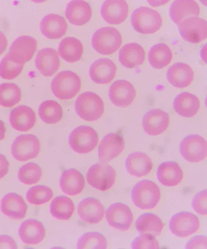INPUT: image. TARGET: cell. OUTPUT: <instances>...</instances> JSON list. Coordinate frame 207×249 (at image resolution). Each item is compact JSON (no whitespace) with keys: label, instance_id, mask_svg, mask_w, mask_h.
I'll return each instance as SVG.
<instances>
[{"label":"cell","instance_id":"f6af8a7d","mask_svg":"<svg viewBox=\"0 0 207 249\" xmlns=\"http://www.w3.org/2000/svg\"><path fill=\"white\" fill-rule=\"evenodd\" d=\"M207 239L205 235H197L187 243L185 249H207Z\"/></svg>","mask_w":207,"mask_h":249},{"label":"cell","instance_id":"bcb514c9","mask_svg":"<svg viewBox=\"0 0 207 249\" xmlns=\"http://www.w3.org/2000/svg\"><path fill=\"white\" fill-rule=\"evenodd\" d=\"M17 245L12 237L8 235H0V249H17Z\"/></svg>","mask_w":207,"mask_h":249},{"label":"cell","instance_id":"ba28073f","mask_svg":"<svg viewBox=\"0 0 207 249\" xmlns=\"http://www.w3.org/2000/svg\"><path fill=\"white\" fill-rule=\"evenodd\" d=\"M40 142L37 137L32 134L21 135L15 139L12 145L11 152L15 160L27 161L38 157Z\"/></svg>","mask_w":207,"mask_h":249},{"label":"cell","instance_id":"c3c4849f","mask_svg":"<svg viewBox=\"0 0 207 249\" xmlns=\"http://www.w3.org/2000/svg\"><path fill=\"white\" fill-rule=\"evenodd\" d=\"M8 46V39L4 33L0 31V55L4 52Z\"/></svg>","mask_w":207,"mask_h":249},{"label":"cell","instance_id":"5b68a950","mask_svg":"<svg viewBox=\"0 0 207 249\" xmlns=\"http://www.w3.org/2000/svg\"><path fill=\"white\" fill-rule=\"evenodd\" d=\"M92 46L100 54L108 55L118 51L122 44V36L118 29L103 27L93 35Z\"/></svg>","mask_w":207,"mask_h":249},{"label":"cell","instance_id":"9c48e42d","mask_svg":"<svg viewBox=\"0 0 207 249\" xmlns=\"http://www.w3.org/2000/svg\"><path fill=\"white\" fill-rule=\"evenodd\" d=\"M179 151L182 158L190 162H200L207 158V144L199 135H189L180 142Z\"/></svg>","mask_w":207,"mask_h":249},{"label":"cell","instance_id":"f546056e","mask_svg":"<svg viewBox=\"0 0 207 249\" xmlns=\"http://www.w3.org/2000/svg\"><path fill=\"white\" fill-rule=\"evenodd\" d=\"M156 178L162 185L167 187H173L178 185L182 181L183 172L176 162L165 161L158 167Z\"/></svg>","mask_w":207,"mask_h":249},{"label":"cell","instance_id":"74e56055","mask_svg":"<svg viewBox=\"0 0 207 249\" xmlns=\"http://www.w3.org/2000/svg\"><path fill=\"white\" fill-rule=\"evenodd\" d=\"M21 89L13 83L0 84V106L3 107H12L21 101Z\"/></svg>","mask_w":207,"mask_h":249},{"label":"cell","instance_id":"5bb4252c","mask_svg":"<svg viewBox=\"0 0 207 249\" xmlns=\"http://www.w3.org/2000/svg\"><path fill=\"white\" fill-rule=\"evenodd\" d=\"M136 97V91L131 82L120 79L113 82L109 89V97L116 107L126 108Z\"/></svg>","mask_w":207,"mask_h":249},{"label":"cell","instance_id":"7bdbcfd3","mask_svg":"<svg viewBox=\"0 0 207 249\" xmlns=\"http://www.w3.org/2000/svg\"><path fill=\"white\" fill-rule=\"evenodd\" d=\"M131 247L133 249H158L159 244L155 237L142 234L132 241Z\"/></svg>","mask_w":207,"mask_h":249},{"label":"cell","instance_id":"ac0fdd59","mask_svg":"<svg viewBox=\"0 0 207 249\" xmlns=\"http://www.w3.org/2000/svg\"><path fill=\"white\" fill-rule=\"evenodd\" d=\"M0 210L6 217L21 220L25 217L28 207L21 195L16 193L6 194L0 202Z\"/></svg>","mask_w":207,"mask_h":249},{"label":"cell","instance_id":"f35d334b","mask_svg":"<svg viewBox=\"0 0 207 249\" xmlns=\"http://www.w3.org/2000/svg\"><path fill=\"white\" fill-rule=\"evenodd\" d=\"M42 175V169L35 162H28L20 168L18 172V180L22 184L32 185L37 184Z\"/></svg>","mask_w":207,"mask_h":249},{"label":"cell","instance_id":"1f68e13d","mask_svg":"<svg viewBox=\"0 0 207 249\" xmlns=\"http://www.w3.org/2000/svg\"><path fill=\"white\" fill-rule=\"evenodd\" d=\"M119 59L121 64L126 68L138 67L145 61V50L138 43H129L120 50Z\"/></svg>","mask_w":207,"mask_h":249},{"label":"cell","instance_id":"6da1fadb","mask_svg":"<svg viewBox=\"0 0 207 249\" xmlns=\"http://www.w3.org/2000/svg\"><path fill=\"white\" fill-rule=\"evenodd\" d=\"M131 198L136 207L142 210L155 208L161 198V191L158 185L149 180L138 182L133 188Z\"/></svg>","mask_w":207,"mask_h":249},{"label":"cell","instance_id":"cb8c5ba5","mask_svg":"<svg viewBox=\"0 0 207 249\" xmlns=\"http://www.w3.org/2000/svg\"><path fill=\"white\" fill-rule=\"evenodd\" d=\"M167 79L173 87L185 89L191 84L194 78L191 66L183 62L175 63L167 71Z\"/></svg>","mask_w":207,"mask_h":249},{"label":"cell","instance_id":"60d3db41","mask_svg":"<svg viewBox=\"0 0 207 249\" xmlns=\"http://www.w3.org/2000/svg\"><path fill=\"white\" fill-rule=\"evenodd\" d=\"M53 196L54 193L51 188L39 185L30 188L26 194V198L30 204L41 205L51 200Z\"/></svg>","mask_w":207,"mask_h":249},{"label":"cell","instance_id":"d6986e66","mask_svg":"<svg viewBox=\"0 0 207 249\" xmlns=\"http://www.w3.org/2000/svg\"><path fill=\"white\" fill-rule=\"evenodd\" d=\"M129 6L123 0H108L104 2L100 13L106 23L111 25H120L128 17Z\"/></svg>","mask_w":207,"mask_h":249},{"label":"cell","instance_id":"e0dca14e","mask_svg":"<svg viewBox=\"0 0 207 249\" xmlns=\"http://www.w3.org/2000/svg\"><path fill=\"white\" fill-rule=\"evenodd\" d=\"M78 214L83 222L89 224H98L104 217V208L98 199L86 197L78 205Z\"/></svg>","mask_w":207,"mask_h":249},{"label":"cell","instance_id":"52a82bcc","mask_svg":"<svg viewBox=\"0 0 207 249\" xmlns=\"http://www.w3.org/2000/svg\"><path fill=\"white\" fill-rule=\"evenodd\" d=\"M116 172L106 162H98L90 167L86 173V181L97 190L105 192L111 189L116 182Z\"/></svg>","mask_w":207,"mask_h":249},{"label":"cell","instance_id":"8d00e7d4","mask_svg":"<svg viewBox=\"0 0 207 249\" xmlns=\"http://www.w3.org/2000/svg\"><path fill=\"white\" fill-rule=\"evenodd\" d=\"M38 115L45 124H54L61 121L63 117V109L57 102L46 100L40 105Z\"/></svg>","mask_w":207,"mask_h":249},{"label":"cell","instance_id":"83f0119b","mask_svg":"<svg viewBox=\"0 0 207 249\" xmlns=\"http://www.w3.org/2000/svg\"><path fill=\"white\" fill-rule=\"evenodd\" d=\"M169 15L172 21L178 25L186 19L198 18L200 7L194 1L178 0L173 2L170 5Z\"/></svg>","mask_w":207,"mask_h":249},{"label":"cell","instance_id":"ffe728a7","mask_svg":"<svg viewBox=\"0 0 207 249\" xmlns=\"http://www.w3.org/2000/svg\"><path fill=\"white\" fill-rule=\"evenodd\" d=\"M117 67L108 58H100L90 66L89 76L92 81L98 85H107L115 78Z\"/></svg>","mask_w":207,"mask_h":249},{"label":"cell","instance_id":"30bf717a","mask_svg":"<svg viewBox=\"0 0 207 249\" xmlns=\"http://www.w3.org/2000/svg\"><path fill=\"white\" fill-rule=\"evenodd\" d=\"M37 49V41L29 36H20L12 43L8 57L11 61L18 64L24 65L31 61Z\"/></svg>","mask_w":207,"mask_h":249},{"label":"cell","instance_id":"f1b7e54d","mask_svg":"<svg viewBox=\"0 0 207 249\" xmlns=\"http://www.w3.org/2000/svg\"><path fill=\"white\" fill-rule=\"evenodd\" d=\"M66 18L71 24L82 26L92 18V9L88 2L75 0L68 3L65 9Z\"/></svg>","mask_w":207,"mask_h":249},{"label":"cell","instance_id":"d590c367","mask_svg":"<svg viewBox=\"0 0 207 249\" xmlns=\"http://www.w3.org/2000/svg\"><path fill=\"white\" fill-rule=\"evenodd\" d=\"M74 211L75 205L73 201L65 196L55 197L50 204V214L56 220H69Z\"/></svg>","mask_w":207,"mask_h":249},{"label":"cell","instance_id":"4dcf8cb0","mask_svg":"<svg viewBox=\"0 0 207 249\" xmlns=\"http://www.w3.org/2000/svg\"><path fill=\"white\" fill-rule=\"evenodd\" d=\"M200 103L196 95L183 92L176 96L173 102V108L180 117L192 118L199 110Z\"/></svg>","mask_w":207,"mask_h":249},{"label":"cell","instance_id":"7c38bea8","mask_svg":"<svg viewBox=\"0 0 207 249\" xmlns=\"http://www.w3.org/2000/svg\"><path fill=\"white\" fill-rule=\"evenodd\" d=\"M105 218L110 227L121 231H128L133 222L131 209L121 202L110 205L105 212Z\"/></svg>","mask_w":207,"mask_h":249},{"label":"cell","instance_id":"2e32d148","mask_svg":"<svg viewBox=\"0 0 207 249\" xmlns=\"http://www.w3.org/2000/svg\"><path fill=\"white\" fill-rule=\"evenodd\" d=\"M169 121V115L162 109H150L142 118L143 130L148 135H161L168 129Z\"/></svg>","mask_w":207,"mask_h":249},{"label":"cell","instance_id":"836d02e7","mask_svg":"<svg viewBox=\"0 0 207 249\" xmlns=\"http://www.w3.org/2000/svg\"><path fill=\"white\" fill-rule=\"evenodd\" d=\"M164 224L157 215L153 213L143 214L136 222V228L139 234H149L153 237L161 235Z\"/></svg>","mask_w":207,"mask_h":249},{"label":"cell","instance_id":"603a6c76","mask_svg":"<svg viewBox=\"0 0 207 249\" xmlns=\"http://www.w3.org/2000/svg\"><path fill=\"white\" fill-rule=\"evenodd\" d=\"M126 171L136 178H142L148 175L153 168L152 159L142 152L131 153L125 161Z\"/></svg>","mask_w":207,"mask_h":249},{"label":"cell","instance_id":"8992f818","mask_svg":"<svg viewBox=\"0 0 207 249\" xmlns=\"http://www.w3.org/2000/svg\"><path fill=\"white\" fill-rule=\"evenodd\" d=\"M99 142V136L94 129L88 125H81L70 133L69 143L77 154L91 152Z\"/></svg>","mask_w":207,"mask_h":249},{"label":"cell","instance_id":"d6a6232c","mask_svg":"<svg viewBox=\"0 0 207 249\" xmlns=\"http://www.w3.org/2000/svg\"><path fill=\"white\" fill-rule=\"evenodd\" d=\"M58 53L61 57L67 62L74 63L80 61L82 57L83 46L81 41L72 36L63 39L60 42Z\"/></svg>","mask_w":207,"mask_h":249},{"label":"cell","instance_id":"7dc6e473","mask_svg":"<svg viewBox=\"0 0 207 249\" xmlns=\"http://www.w3.org/2000/svg\"><path fill=\"white\" fill-rule=\"evenodd\" d=\"M9 162L4 155L0 154V179L4 178L8 174Z\"/></svg>","mask_w":207,"mask_h":249},{"label":"cell","instance_id":"9a60e30c","mask_svg":"<svg viewBox=\"0 0 207 249\" xmlns=\"http://www.w3.org/2000/svg\"><path fill=\"white\" fill-rule=\"evenodd\" d=\"M125 142L121 135L109 133L100 142L98 148L99 160L108 162L118 157L124 150Z\"/></svg>","mask_w":207,"mask_h":249},{"label":"cell","instance_id":"ee69618b","mask_svg":"<svg viewBox=\"0 0 207 249\" xmlns=\"http://www.w3.org/2000/svg\"><path fill=\"white\" fill-rule=\"evenodd\" d=\"M192 206L197 213L203 215L207 214V191L203 190L193 197Z\"/></svg>","mask_w":207,"mask_h":249},{"label":"cell","instance_id":"4fadbf2b","mask_svg":"<svg viewBox=\"0 0 207 249\" xmlns=\"http://www.w3.org/2000/svg\"><path fill=\"white\" fill-rule=\"evenodd\" d=\"M178 26L180 36L191 44H198L207 36V22L205 19L191 18L185 19Z\"/></svg>","mask_w":207,"mask_h":249},{"label":"cell","instance_id":"7402d4cb","mask_svg":"<svg viewBox=\"0 0 207 249\" xmlns=\"http://www.w3.org/2000/svg\"><path fill=\"white\" fill-rule=\"evenodd\" d=\"M18 236L20 240L25 245L39 244L46 236L44 226L35 219H29L19 226Z\"/></svg>","mask_w":207,"mask_h":249},{"label":"cell","instance_id":"8fae6325","mask_svg":"<svg viewBox=\"0 0 207 249\" xmlns=\"http://www.w3.org/2000/svg\"><path fill=\"white\" fill-rule=\"evenodd\" d=\"M200 228L199 218L188 212H182L173 215L170 221L171 233L179 238H187L196 233Z\"/></svg>","mask_w":207,"mask_h":249},{"label":"cell","instance_id":"b9f144b4","mask_svg":"<svg viewBox=\"0 0 207 249\" xmlns=\"http://www.w3.org/2000/svg\"><path fill=\"white\" fill-rule=\"evenodd\" d=\"M23 68V64L13 62L6 54L0 61V77L5 80H12L21 74Z\"/></svg>","mask_w":207,"mask_h":249},{"label":"cell","instance_id":"484cf974","mask_svg":"<svg viewBox=\"0 0 207 249\" xmlns=\"http://www.w3.org/2000/svg\"><path fill=\"white\" fill-rule=\"evenodd\" d=\"M85 180L83 175L74 168L67 169L59 179V187L63 194L74 196L82 193L85 188Z\"/></svg>","mask_w":207,"mask_h":249},{"label":"cell","instance_id":"3957f363","mask_svg":"<svg viewBox=\"0 0 207 249\" xmlns=\"http://www.w3.org/2000/svg\"><path fill=\"white\" fill-rule=\"evenodd\" d=\"M75 109L77 115L83 121H98L104 112V104L96 93L87 91L82 93L76 99Z\"/></svg>","mask_w":207,"mask_h":249},{"label":"cell","instance_id":"44dd1931","mask_svg":"<svg viewBox=\"0 0 207 249\" xmlns=\"http://www.w3.org/2000/svg\"><path fill=\"white\" fill-rule=\"evenodd\" d=\"M10 124L15 130L28 132L34 127L36 122V115L29 106L21 105L13 109L10 113Z\"/></svg>","mask_w":207,"mask_h":249},{"label":"cell","instance_id":"277c9868","mask_svg":"<svg viewBox=\"0 0 207 249\" xmlns=\"http://www.w3.org/2000/svg\"><path fill=\"white\" fill-rule=\"evenodd\" d=\"M131 25L137 32L141 34H155L161 29L162 18L155 10L146 6H140L132 13Z\"/></svg>","mask_w":207,"mask_h":249},{"label":"cell","instance_id":"d4e9b609","mask_svg":"<svg viewBox=\"0 0 207 249\" xmlns=\"http://www.w3.org/2000/svg\"><path fill=\"white\" fill-rule=\"evenodd\" d=\"M68 23L62 16L49 14L42 19L40 22V30L47 38L57 39L62 37L68 31Z\"/></svg>","mask_w":207,"mask_h":249},{"label":"cell","instance_id":"681fc988","mask_svg":"<svg viewBox=\"0 0 207 249\" xmlns=\"http://www.w3.org/2000/svg\"><path fill=\"white\" fill-rule=\"evenodd\" d=\"M6 129L4 123L0 120V142L5 138Z\"/></svg>","mask_w":207,"mask_h":249},{"label":"cell","instance_id":"e575fe53","mask_svg":"<svg viewBox=\"0 0 207 249\" xmlns=\"http://www.w3.org/2000/svg\"><path fill=\"white\" fill-rule=\"evenodd\" d=\"M172 53L169 46L164 43H159L150 48L148 61L154 69H162L171 63Z\"/></svg>","mask_w":207,"mask_h":249},{"label":"cell","instance_id":"ab89813d","mask_svg":"<svg viewBox=\"0 0 207 249\" xmlns=\"http://www.w3.org/2000/svg\"><path fill=\"white\" fill-rule=\"evenodd\" d=\"M78 249L107 248V241L104 235L99 232H87L83 234L77 242Z\"/></svg>","mask_w":207,"mask_h":249},{"label":"cell","instance_id":"4316f807","mask_svg":"<svg viewBox=\"0 0 207 249\" xmlns=\"http://www.w3.org/2000/svg\"><path fill=\"white\" fill-rule=\"evenodd\" d=\"M35 65L36 69L45 76H51L59 69L60 60L58 52L52 48L42 49L36 55Z\"/></svg>","mask_w":207,"mask_h":249},{"label":"cell","instance_id":"7a4b0ae2","mask_svg":"<svg viewBox=\"0 0 207 249\" xmlns=\"http://www.w3.org/2000/svg\"><path fill=\"white\" fill-rule=\"evenodd\" d=\"M81 78L71 71L60 72L51 83L53 94L61 100H69L74 98L81 90Z\"/></svg>","mask_w":207,"mask_h":249}]
</instances>
